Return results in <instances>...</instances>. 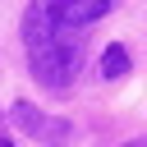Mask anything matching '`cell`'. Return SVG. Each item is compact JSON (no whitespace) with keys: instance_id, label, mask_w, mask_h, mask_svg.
I'll return each mask as SVG.
<instances>
[{"instance_id":"1","label":"cell","mask_w":147,"mask_h":147,"mask_svg":"<svg viewBox=\"0 0 147 147\" xmlns=\"http://www.w3.org/2000/svg\"><path fill=\"white\" fill-rule=\"evenodd\" d=\"M23 46H28V64H32V78L46 87V92H69L78 69H83V37L78 28H41V32H23Z\"/></svg>"},{"instance_id":"2","label":"cell","mask_w":147,"mask_h":147,"mask_svg":"<svg viewBox=\"0 0 147 147\" xmlns=\"http://www.w3.org/2000/svg\"><path fill=\"white\" fill-rule=\"evenodd\" d=\"M119 0H32L23 14V32H41V28H92L96 18H106Z\"/></svg>"},{"instance_id":"3","label":"cell","mask_w":147,"mask_h":147,"mask_svg":"<svg viewBox=\"0 0 147 147\" xmlns=\"http://www.w3.org/2000/svg\"><path fill=\"white\" fill-rule=\"evenodd\" d=\"M9 119H14V129H23L28 138H37V142H46V147H64V142L74 138V124H69V119L46 115V110H37L32 101H14V106H9Z\"/></svg>"},{"instance_id":"4","label":"cell","mask_w":147,"mask_h":147,"mask_svg":"<svg viewBox=\"0 0 147 147\" xmlns=\"http://www.w3.org/2000/svg\"><path fill=\"white\" fill-rule=\"evenodd\" d=\"M124 74H129V51L119 41H110L101 51V78H124Z\"/></svg>"},{"instance_id":"5","label":"cell","mask_w":147,"mask_h":147,"mask_svg":"<svg viewBox=\"0 0 147 147\" xmlns=\"http://www.w3.org/2000/svg\"><path fill=\"white\" fill-rule=\"evenodd\" d=\"M124 147H147V138H133V142H124Z\"/></svg>"},{"instance_id":"6","label":"cell","mask_w":147,"mask_h":147,"mask_svg":"<svg viewBox=\"0 0 147 147\" xmlns=\"http://www.w3.org/2000/svg\"><path fill=\"white\" fill-rule=\"evenodd\" d=\"M0 147H14V142H9V138H0Z\"/></svg>"}]
</instances>
